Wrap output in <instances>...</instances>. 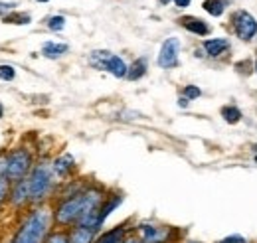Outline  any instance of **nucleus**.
I'll return each instance as SVG.
<instances>
[{
    "label": "nucleus",
    "instance_id": "obj_1",
    "mask_svg": "<svg viewBox=\"0 0 257 243\" xmlns=\"http://www.w3.org/2000/svg\"><path fill=\"white\" fill-rule=\"evenodd\" d=\"M105 198L103 192L97 188H87L83 192H77L69 198H65L60 202V206L54 212V219L58 225H71L77 223L81 217H85L87 213L101 210Z\"/></svg>",
    "mask_w": 257,
    "mask_h": 243
},
{
    "label": "nucleus",
    "instance_id": "obj_2",
    "mask_svg": "<svg viewBox=\"0 0 257 243\" xmlns=\"http://www.w3.org/2000/svg\"><path fill=\"white\" fill-rule=\"evenodd\" d=\"M50 223L52 217L50 212L44 208H38L30 212V215L22 221L18 233L14 235L12 243H46V237L50 235Z\"/></svg>",
    "mask_w": 257,
    "mask_h": 243
},
{
    "label": "nucleus",
    "instance_id": "obj_3",
    "mask_svg": "<svg viewBox=\"0 0 257 243\" xmlns=\"http://www.w3.org/2000/svg\"><path fill=\"white\" fill-rule=\"evenodd\" d=\"M89 65L95 69L109 71L113 77H127L128 65L121 56L111 54L109 50H95L89 54Z\"/></svg>",
    "mask_w": 257,
    "mask_h": 243
},
{
    "label": "nucleus",
    "instance_id": "obj_4",
    "mask_svg": "<svg viewBox=\"0 0 257 243\" xmlns=\"http://www.w3.org/2000/svg\"><path fill=\"white\" fill-rule=\"evenodd\" d=\"M54 178V170L48 164H38L30 172L28 178V186H30V200L32 202H40L48 196L50 188H52V180Z\"/></svg>",
    "mask_w": 257,
    "mask_h": 243
},
{
    "label": "nucleus",
    "instance_id": "obj_5",
    "mask_svg": "<svg viewBox=\"0 0 257 243\" xmlns=\"http://www.w3.org/2000/svg\"><path fill=\"white\" fill-rule=\"evenodd\" d=\"M32 170V156L26 149H14L6 156V178L20 182Z\"/></svg>",
    "mask_w": 257,
    "mask_h": 243
},
{
    "label": "nucleus",
    "instance_id": "obj_6",
    "mask_svg": "<svg viewBox=\"0 0 257 243\" xmlns=\"http://www.w3.org/2000/svg\"><path fill=\"white\" fill-rule=\"evenodd\" d=\"M231 22H233V32L239 40L243 42H251L257 36V20L255 16L247 10H237L233 16H231Z\"/></svg>",
    "mask_w": 257,
    "mask_h": 243
},
{
    "label": "nucleus",
    "instance_id": "obj_7",
    "mask_svg": "<svg viewBox=\"0 0 257 243\" xmlns=\"http://www.w3.org/2000/svg\"><path fill=\"white\" fill-rule=\"evenodd\" d=\"M178 54H180V40L174 38V36L168 38V40H164V44L161 46V52H159V58H157L159 67H162V69H174V67H178V63H180Z\"/></svg>",
    "mask_w": 257,
    "mask_h": 243
},
{
    "label": "nucleus",
    "instance_id": "obj_8",
    "mask_svg": "<svg viewBox=\"0 0 257 243\" xmlns=\"http://www.w3.org/2000/svg\"><path fill=\"white\" fill-rule=\"evenodd\" d=\"M137 237L141 243H164L168 237V229L155 223H141L137 227Z\"/></svg>",
    "mask_w": 257,
    "mask_h": 243
},
{
    "label": "nucleus",
    "instance_id": "obj_9",
    "mask_svg": "<svg viewBox=\"0 0 257 243\" xmlns=\"http://www.w3.org/2000/svg\"><path fill=\"white\" fill-rule=\"evenodd\" d=\"M180 26L182 28H186V30L190 32V34H196V36H208L210 32H212V28L202 20V18H196V16H182L180 20Z\"/></svg>",
    "mask_w": 257,
    "mask_h": 243
},
{
    "label": "nucleus",
    "instance_id": "obj_10",
    "mask_svg": "<svg viewBox=\"0 0 257 243\" xmlns=\"http://www.w3.org/2000/svg\"><path fill=\"white\" fill-rule=\"evenodd\" d=\"M97 239V229L93 227H85L75 223L69 231V241L71 243H95Z\"/></svg>",
    "mask_w": 257,
    "mask_h": 243
},
{
    "label": "nucleus",
    "instance_id": "obj_11",
    "mask_svg": "<svg viewBox=\"0 0 257 243\" xmlns=\"http://www.w3.org/2000/svg\"><path fill=\"white\" fill-rule=\"evenodd\" d=\"M227 50H229V42L225 38H212V40L204 42V52L210 58H220V56H224Z\"/></svg>",
    "mask_w": 257,
    "mask_h": 243
},
{
    "label": "nucleus",
    "instance_id": "obj_12",
    "mask_svg": "<svg viewBox=\"0 0 257 243\" xmlns=\"http://www.w3.org/2000/svg\"><path fill=\"white\" fill-rule=\"evenodd\" d=\"M67 52H69V46L64 42H46L42 46V56L48 60H60Z\"/></svg>",
    "mask_w": 257,
    "mask_h": 243
},
{
    "label": "nucleus",
    "instance_id": "obj_13",
    "mask_svg": "<svg viewBox=\"0 0 257 243\" xmlns=\"http://www.w3.org/2000/svg\"><path fill=\"white\" fill-rule=\"evenodd\" d=\"M10 202L14 206H24L26 202H30V186H28V180L16 182L14 190H12V196H10Z\"/></svg>",
    "mask_w": 257,
    "mask_h": 243
},
{
    "label": "nucleus",
    "instance_id": "obj_14",
    "mask_svg": "<svg viewBox=\"0 0 257 243\" xmlns=\"http://www.w3.org/2000/svg\"><path fill=\"white\" fill-rule=\"evenodd\" d=\"M147 71H149V60L147 58H139V60H135L128 65L127 79L128 81H139L141 77L147 75Z\"/></svg>",
    "mask_w": 257,
    "mask_h": 243
},
{
    "label": "nucleus",
    "instance_id": "obj_15",
    "mask_svg": "<svg viewBox=\"0 0 257 243\" xmlns=\"http://www.w3.org/2000/svg\"><path fill=\"white\" fill-rule=\"evenodd\" d=\"M73 162H75V160H73V156H71V154H62L60 158H56V160H54L52 170H54V174H56V176H62V178H64V176L69 174V170L73 168Z\"/></svg>",
    "mask_w": 257,
    "mask_h": 243
},
{
    "label": "nucleus",
    "instance_id": "obj_16",
    "mask_svg": "<svg viewBox=\"0 0 257 243\" xmlns=\"http://www.w3.org/2000/svg\"><path fill=\"white\" fill-rule=\"evenodd\" d=\"M125 233H127L125 225H117V227H113V229L101 233L95 239V243H121L125 239Z\"/></svg>",
    "mask_w": 257,
    "mask_h": 243
},
{
    "label": "nucleus",
    "instance_id": "obj_17",
    "mask_svg": "<svg viewBox=\"0 0 257 243\" xmlns=\"http://www.w3.org/2000/svg\"><path fill=\"white\" fill-rule=\"evenodd\" d=\"M121 202H123V196H111V198H107L105 202H103V206H101V212H99V219H101V225L105 223V219L111 215V213L115 212L119 206H121Z\"/></svg>",
    "mask_w": 257,
    "mask_h": 243
},
{
    "label": "nucleus",
    "instance_id": "obj_18",
    "mask_svg": "<svg viewBox=\"0 0 257 243\" xmlns=\"http://www.w3.org/2000/svg\"><path fill=\"white\" fill-rule=\"evenodd\" d=\"M2 22L4 24H16V26H26V24H30L32 22V16L30 14H26V12H10V14H6V16H2Z\"/></svg>",
    "mask_w": 257,
    "mask_h": 243
},
{
    "label": "nucleus",
    "instance_id": "obj_19",
    "mask_svg": "<svg viewBox=\"0 0 257 243\" xmlns=\"http://www.w3.org/2000/svg\"><path fill=\"white\" fill-rule=\"evenodd\" d=\"M220 113H222V117H224V121L227 125H237V123L243 119V113L235 105H225V107H222Z\"/></svg>",
    "mask_w": 257,
    "mask_h": 243
},
{
    "label": "nucleus",
    "instance_id": "obj_20",
    "mask_svg": "<svg viewBox=\"0 0 257 243\" xmlns=\"http://www.w3.org/2000/svg\"><path fill=\"white\" fill-rule=\"evenodd\" d=\"M202 8H204V10H206L210 16L220 18V16L225 12V2H224V0H204Z\"/></svg>",
    "mask_w": 257,
    "mask_h": 243
},
{
    "label": "nucleus",
    "instance_id": "obj_21",
    "mask_svg": "<svg viewBox=\"0 0 257 243\" xmlns=\"http://www.w3.org/2000/svg\"><path fill=\"white\" fill-rule=\"evenodd\" d=\"M0 79L2 81H14L16 79V69L10 63H0Z\"/></svg>",
    "mask_w": 257,
    "mask_h": 243
},
{
    "label": "nucleus",
    "instance_id": "obj_22",
    "mask_svg": "<svg viewBox=\"0 0 257 243\" xmlns=\"http://www.w3.org/2000/svg\"><path fill=\"white\" fill-rule=\"evenodd\" d=\"M48 28L52 32H62L65 28V16H62V14L52 16V18L48 20Z\"/></svg>",
    "mask_w": 257,
    "mask_h": 243
},
{
    "label": "nucleus",
    "instance_id": "obj_23",
    "mask_svg": "<svg viewBox=\"0 0 257 243\" xmlns=\"http://www.w3.org/2000/svg\"><path fill=\"white\" fill-rule=\"evenodd\" d=\"M46 243H71L69 241V233L65 231H54L46 237Z\"/></svg>",
    "mask_w": 257,
    "mask_h": 243
},
{
    "label": "nucleus",
    "instance_id": "obj_24",
    "mask_svg": "<svg viewBox=\"0 0 257 243\" xmlns=\"http://www.w3.org/2000/svg\"><path fill=\"white\" fill-rule=\"evenodd\" d=\"M182 95H184L188 101H194V99H198V97L202 95V89H200V87H196V85H186V87H184V91H182Z\"/></svg>",
    "mask_w": 257,
    "mask_h": 243
},
{
    "label": "nucleus",
    "instance_id": "obj_25",
    "mask_svg": "<svg viewBox=\"0 0 257 243\" xmlns=\"http://www.w3.org/2000/svg\"><path fill=\"white\" fill-rule=\"evenodd\" d=\"M16 6H18L16 2H0V16H6L10 12H14Z\"/></svg>",
    "mask_w": 257,
    "mask_h": 243
},
{
    "label": "nucleus",
    "instance_id": "obj_26",
    "mask_svg": "<svg viewBox=\"0 0 257 243\" xmlns=\"http://www.w3.org/2000/svg\"><path fill=\"white\" fill-rule=\"evenodd\" d=\"M8 178H4V176H0V204L4 202V198L8 196V192H10V188H8Z\"/></svg>",
    "mask_w": 257,
    "mask_h": 243
},
{
    "label": "nucleus",
    "instance_id": "obj_27",
    "mask_svg": "<svg viewBox=\"0 0 257 243\" xmlns=\"http://www.w3.org/2000/svg\"><path fill=\"white\" fill-rule=\"evenodd\" d=\"M190 2H192V0H174V4H176L178 8H188Z\"/></svg>",
    "mask_w": 257,
    "mask_h": 243
},
{
    "label": "nucleus",
    "instance_id": "obj_28",
    "mask_svg": "<svg viewBox=\"0 0 257 243\" xmlns=\"http://www.w3.org/2000/svg\"><path fill=\"white\" fill-rule=\"evenodd\" d=\"M178 105H180V107H188V99H186V97L182 95V97L178 99Z\"/></svg>",
    "mask_w": 257,
    "mask_h": 243
},
{
    "label": "nucleus",
    "instance_id": "obj_29",
    "mask_svg": "<svg viewBox=\"0 0 257 243\" xmlns=\"http://www.w3.org/2000/svg\"><path fill=\"white\" fill-rule=\"evenodd\" d=\"M121 243H141V241H139V237H128V239H123Z\"/></svg>",
    "mask_w": 257,
    "mask_h": 243
},
{
    "label": "nucleus",
    "instance_id": "obj_30",
    "mask_svg": "<svg viewBox=\"0 0 257 243\" xmlns=\"http://www.w3.org/2000/svg\"><path fill=\"white\" fill-rule=\"evenodd\" d=\"M2 117H4V105L0 103V119H2Z\"/></svg>",
    "mask_w": 257,
    "mask_h": 243
},
{
    "label": "nucleus",
    "instance_id": "obj_31",
    "mask_svg": "<svg viewBox=\"0 0 257 243\" xmlns=\"http://www.w3.org/2000/svg\"><path fill=\"white\" fill-rule=\"evenodd\" d=\"M161 4H168V2H174V0H159Z\"/></svg>",
    "mask_w": 257,
    "mask_h": 243
},
{
    "label": "nucleus",
    "instance_id": "obj_32",
    "mask_svg": "<svg viewBox=\"0 0 257 243\" xmlns=\"http://www.w3.org/2000/svg\"><path fill=\"white\" fill-rule=\"evenodd\" d=\"M220 243H231V241H229V239H227V237H225V239H222V241H220Z\"/></svg>",
    "mask_w": 257,
    "mask_h": 243
},
{
    "label": "nucleus",
    "instance_id": "obj_33",
    "mask_svg": "<svg viewBox=\"0 0 257 243\" xmlns=\"http://www.w3.org/2000/svg\"><path fill=\"white\" fill-rule=\"evenodd\" d=\"M38 2H50V0H38Z\"/></svg>",
    "mask_w": 257,
    "mask_h": 243
},
{
    "label": "nucleus",
    "instance_id": "obj_34",
    "mask_svg": "<svg viewBox=\"0 0 257 243\" xmlns=\"http://www.w3.org/2000/svg\"><path fill=\"white\" fill-rule=\"evenodd\" d=\"M255 73H257V60H255Z\"/></svg>",
    "mask_w": 257,
    "mask_h": 243
},
{
    "label": "nucleus",
    "instance_id": "obj_35",
    "mask_svg": "<svg viewBox=\"0 0 257 243\" xmlns=\"http://www.w3.org/2000/svg\"><path fill=\"white\" fill-rule=\"evenodd\" d=\"M253 151H255V152H257V145H255V147H253Z\"/></svg>",
    "mask_w": 257,
    "mask_h": 243
},
{
    "label": "nucleus",
    "instance_id": "obj_36",
    "mask_svg": "<svg viewBox=\"0 0 257 243\" xmlns=\"http://www.w3.org/2000/svg\"><path fill=\"white\" fill-rule=\"evenodd\" d=\"M190 243H200V241H190Z\"/></svg>",
    "mask_w": 257,
    "mask_h": 243
},
{
    "label": "nucleus",
    "instance_id": "obj_37",
    "mask_svg": "<svg viewBox=\"0 0 257 243\" xmlns=\"http://www.w3.org/2000/svg\"><path fill=\"white\" fill-rule=\"evenodd\" d=\"M255 162H257V154H255Z\"/></svg>",
    "mask_w": 257,
    "mask_h": 243
}]
</instances>
